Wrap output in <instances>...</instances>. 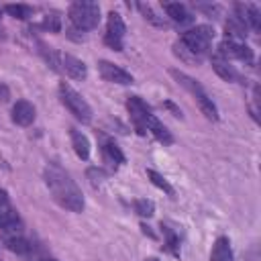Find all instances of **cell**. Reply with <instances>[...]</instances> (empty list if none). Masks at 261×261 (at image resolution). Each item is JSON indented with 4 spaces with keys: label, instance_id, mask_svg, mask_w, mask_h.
<instances>
[{
    "label": "cell",
    "instance_id": "obj_1",
    "mask_svg": "<svg viewBox=\"0 0 261 261\" xmlns=\"http://www.w3.org/2000/svg\"><path fill=\"white\" fill-rule=\"evenodd\" d=\"M43 177H45V186L51 192V198L61 208L69 212H82L86 208V200L80 186L71 179V175L61 165L47 163V167L43 169Z\"/></svg>",
    "mask_w": 261,
    "mask_h": 261
},
{
    "label": "cell",
    "instance_id": "obj_2",
    "mask_svg": "<svg viewBox=\"0 0 261 261\" xmlns=\"http://www.w3.org/2000/svg\"><path fill=\"white\" fill-rule=\"evenodd\" d=\"M169 73H171V77H173L181 88H186V90L194 96V100L198 102L202 114H204L208 120H214V122H216V120H218V108H216L214 100L206 94V90L202 88V84H200L198 80H194L192 75L179 71V69H169Z\"/></svg>",
    "mask_w": 261,
    "mask_h": 261
},
{
    "label": "cell",
    "instance_id": "obj_3",
    "mask_svg": "<svg viewBox=\"0 0 261 261\" xmlns=\"http://www.w3.org/2000/svg\"><path fill=\"white\" fill-rule=\"evenodd\" d=\"M67 16L75 31H92L100 24V6L90 0H77L69 6Z\"/></svg>",
    "mask_w": 261,
    "mask_h": 261
},
{
    "label": "cell",
    "instance_id": "obj_4",
    "mask_svg": "<svg viewBox=\"0 0 261 261\" xmlns=\"http://www.w3.org/2000/svg\"><path fill=\"white\" fill-rule=\"evenodd\" d=\"M212 39H214V29L210 24H196L194 29H188V31L181 33L179 43L190 53H194L196 57L202 59L204 55H208L210 45H212Z\"/></svg>",
    "mask_w": 261,
    "mask_h": 261
},
{
    "label": "cell",
    "instance_id": "obj_5",
    "mask_svg": "<svg viewBox=\"0 0 261 261\" xmlns=\"http://www.w3.org/2000/svg\"><path fill=\"white\" fill-rule=\"evenodd\" d=\"M59 100L61 104L84 124L92 122V106L84 100V96L80 92H75L67 82H61L59 84Z\"/></svg>",
    "mask_w": 261,
    "mask_h": 261
},
{
    "label": "cell",
    "instance_id": "obj_6",
    "mask_svg": "<svg viewBox=\"0 0 261 261\" xmlns=\"http://www.w3.org/2000/svg\"><path fill=\"white\" fill-rule=\"evenodd\" d=\"M0 230L6 234H20L22 232V220L16 212V208L10 202V196L4 188H0Z\"/></svg>",
    "mask_w": 261,
    "mask_h": 261
},
{
    "label": "cell",
    "instance_id": "obj_7",
    "mask_svg": "<svg viewBox=\"0 0 261 261\" xmlns=\"http://www.w3.org/2000/svg\"><path fill=\"white\" fill-rule=\"evenodd\" d=\"M124 35H126V24L122 20V16L118 12H108V20H106V33H104V43L114 49V51H122L124 49Z\"/></svg>",
    "mask_w": 261,
    "mask_h": 261
},
{
    "label": "cell",
    "instance_id": "obj_8",
    "mask_svg": "<svg viewBox=\"0 0 261 261\" xmlns=\"http://www.w3.org/2000/svg\"><path fill=\"white\" fill-rule=\"evenodd\" d=\"M218 55L222 59H237V61H243L245 65H253L255 63V55H253V49L247 45V43H241V41H232V39H222L220 45H218Z\"/></svg>",
    "mask_w": 261,
    "mask_h": 261
},
{
    "label": "cell",
    "instance_id": "obj_9",
    "mask_svg": "<svg viewBox=\"0 0 261 261\" xmlns=\"http://www.w3.org/2000/svg\"><path fill=\"white\" fill-rule=\"evenodd\" d=\"M126 110H128V114H130V120H133L135 128H137L141 135H145V133H147V130H145L147 120L153 116L151 106H149L141 96H128V98H126Z\"/></svg>",
    "mask_w": 261,
    "mask_h": 261
},
{
    "label": "cell",
    "instance_id": "obj_10",
    "mask_svg": "<svg viewBox=\"0 0 261 261\" xmlns=\"http://www.w3.org/2000/svg\"><path fill=\"white\" fill-rule=\"evenodd\" d=\"M98 71L102 75L104 82H110V84H120V86H130L135 82V77L122 69L120 65L112 63V61H106V59H100L98 61Z\"/></svg>",
    "mask_w": 261,
    "mask_h": 261
},
{
    "label": "cell",
    "instance_id": "obj_11",
    "mask_svg": "<svg viewBox=\"0 0 261 261\" xmlns=\"http://www.w3.org/2000/svg\"><path fill=\"white\" fill-rule=\"evenodd\" d=\"M212 69L224 80V82H230V84H247V80L243 77V73L234 67V65H230V61H226V59H222L220 55H212Z\"/></svg>",
    "mask_w": 261,
    "mask_h": 261
},
{
    "label": "cell",
    "instance_id": "obj_12",
    "mask_svg": "<svg viewBox=\"0 0 261 261\" xmlns=\"http://www.w3.org/2000/svg\"><path fill=\"white\" fill-rule=\"evenodd\" d=\"M234 12H237L234 16L239 20H243L247 29L261 31V10L255 4H249V2L243 4V2H239V4H234Z\"/></svg>",
    "mask_w": 261,
    "mask_h": 261
},
{
    "label": "cell",
    "instance_id": "obj_13",
    "mask_svg": "<svg viewBox=\"0 0 261 261\" xmlns=\"http://www.w3.org/2000/svg\"><path fill=\"white\" fill-rule=\"evenodd\" d=\"M59 65L61 69L71 77V80H86L88 77V67L82 59L69 55V53H61L59 55Z\"/></svg>",
    "mask_w": 261,
    "mask_h": 261
},
{
    "label": "cell",
    "instance_id": "obj_14",
    "mask_svg": "<svg viewBox=\"0 0 261 261\" xmlns=\"http://www.w3.org/2000/svg\"><path fill=\"white\" fill-rule=\"evenodd\" d=\"M35 116H37V110L29 100H16V104L12 106L10 118L18 126H31L35 122Z\"/></svg>",
    "mask_w": 261,
    "mask_h": 261
},
{
    "label": "cell",
    "instance_id": "obj_15",
    "mask_svg": "<svg viewBox=\"0 0 261 261\" xmlns=\"http://www.w3.org/2000/svg\"><path fill=\"white\" fill-rule=\"evenodd\" d=\"M161 6H163V10H165V14L171 22H175V24L194 22V14L186 4H181V2H163Z\"/></svg>",
    "mask_w": 261,
    "mask_h": 261
},
{
    "label": "cell",
    "instance_id": "obj_16",
    "mask_svg": "<svg viewBox=\"0 0 261 261\" xmlns=\"http://www.w3.org/2000/svg\"><path fill=\"white\" fill-rule=\"evenodd\" d=\"M145 130H147V133H151V135H153L159 143H163V145H171V143H173V135L169 133V128H167V126H165V124H163L155 114L147 120Z\"/></svg>",
    "mask_w": 261,
    "mask_h": 261
},
{
    "label": "cell",
    "instance_id": "obj_17",
    "mask_svg": "<svg viewBox=\"0 0 261 261\" xmlns=\"http://www.w3.org/2000/svg\"><path fill=\"white\" fill-rule=\"evenodd\" d=\"M210 261H234V255H232V247H230L228 237H218L214 241L212 251H210Z\"/></svg>",
    "mask_w": 261,
    "mask_h": 261
},
{
    "label": "cell",
    "instance_id": "obj_18",
    "mask_svg": "<svg viewBox=\"0 0 261 261\" xmlns=\"http://www.w3.org/2000/svg\"><path fill=\"white\" fill-rule=\"evenodd\" d=\"M69 139H71V147H73V151H75V155L80 157V159H90V141H88V137L82 133V130H77V128H69Z\"/></svg>",
    "mask_w": 261,
    "mask_h": 261
},
{
    "label": "cell",
    "instance_id": "obj_19",
    "mask_svg": "<svg viewBox=\"0 0 261 261\" xmlns=\"http://www.w3.org/2000/svg\"><path fill=\"white\" fill-rule=\"evenodd\" d=\"M102 155H104V161L106 163H110V165H114V167H118V165H122L126 159H124V155H122V151H120V147L114 143V141H110V139H106V141H102Z\"/></svg>",
    "mask_w": 261,
    "mask_h": 261
},
{
    "label": "cell",
    "instance_id": "obj_20",
    "mask_svg": "<svg viewBox=\"0 0 261 261\" xmlns=\"http://www.w3.org/2000/svg\"><path fill=\"white\" fill-rule=\"evenodd\" d=\"M4 245H6L8 251L18 253V255H29V253L35 249L33 243H31L29 239H24L22 234H6V237H4Z\"/></svg>",
    "mask_w": 261,
    "mask_h": 261
},
{
    "label": "cell",
    "instance_id": "obj_21",
    "mask_svg": "<svg viewBox=\"0 0 261 261\" xmlns=\"http://www.w3.org/2000/svg\"><path fill=\"white\" fill-rule=\"evenodd\" d=\"M224 31H226V39H232V41H245L247 37V27L243 20H239L237 16H228V20L224 22Z\"/></svg>",
    "mask_w": 261,
    "mask_h": 261
},
{
    "label": "cell",
    "instance_id": "obj_22",
    "mask_svg": "<svg viewBox=\"0 0 261 261\" xmlns=\"http://www.w3.org/2000/svg\"><path fill=\"white\" fill-rule=\"evenodd\" d=\"M4 10H6L10 16L18 18V20H29V18L33 16V12H35V10H33L31 6H27V4H6Z\"/></svg>",
    "mask_w": 261,
    "mask_h": 261
},
{
    "label": "cell",
    "instance_id": "obj_23",
    "mask_svg": "<svg viewBox=\"0 0 261 261\" xmlns=\"http://www.w3.org/2000/svg\"><path fill=\"white\" fill-rule=\"evenodd\" d=\"M137 8L141 10V14H143V18H145L147 22H151L153 27H159V29H161V27H167V22H165V18H163V16H157V14L153 12V8H151L149 4H143V2H139V4H137Z\"/></svg>",
    "mask_w": 261,
    "mask_h": 261
},
{
    "label": "cell",
    "instance_id": "obj_24",
    "mask_svg": "<svg viewBox=\"0 0 261 261\" xmlns=\"http://www.w3.org/2000/svg\"><path fill=\"white\" fill-rule=\"evenodd\" d=\"M133 208H135V212H137L139 216H143V218H149V216L155 214V202L149 200V198H137V200L133 202Z\"/></svg>",
    "mask_w": 261,
    "mask_h": 261
},
{
    "label": "cell",
    "instance_id": "obj_25",
    "mask_svg": "<svg viewBox=\"0 0 261 261\" xmlns=\"http://www.w3.org/2000/svg\"><path fill=\"white\" fill-rule=\"evenodd\" d=\"M161 228H163V237H165V249L173 257H179V239H177V234L165 224H161Z\"/></svg>",
    "mask_w": 261,
    "mask_h": 261
},
{
    "label": "cell",
    "instance_id": "obj_26",
    "mask_svg": "<svg viewBox=\"0 0 261 261\" xmlns=\"http://www.w3.org/2000/svg\"><path fill=\"white\" fill-rule=\"evenodd\" d=\"M147 177L151 179V184H153V186H157V188H159V190H163L165 194L173 196V188H171V184H169L161 173H157L155 169H147Z\"/></svg>",
    "mask_w": 261,
    "mask_h": 261
},
{
    "label": "cell",
    "instance_id": "obj_27",
    "mask_svg": "<svg viewBox=\"0 0 261 261\" xmlns=\"http://www.w3.org/2000/svg\"><path fill=\"white\" fill-rule=\"evenodd\" d=\"M41 27H43L45 31H49V33H59V31H61V16H59L57 12H47V14L43 16Z\"/></svg>",
    "mask_w": 261,
    "mask_h": 261
},
{
    "label": "cell",
    "instance_id": "obj_28",
    "mask_svg": "<svg viewBox=\"0 0 261 261\" xmlns=\"http://www.w3.org/2000/svg\"><path fill=\"white\" fill-rule=\"evenodd\" d=\"M173 53H175L181 61H186V63H200V61H202L200 57H196L194 53H190V51H188L179 41H175V43H173Z\"/></svg>",
    "mask_w": 261,
    "mask_h": 261
},
{
    "label": "cell",
    "instance_id": "obj_29",
    "mask_svg": "<svg viewBox=\"0 0 261 261\" xmlns=\"http://www.w3.org/2000/svg\"><path fill=\"white\" fill-rule=\"evenodd\" d=\"M86 175L90 177V181H92L94 186H96V184H100L102 179H106V171H104L102 167H88Z\"/></svg>",
    "mask_w": 261,
    "mask_h": 261
},
{
    "label": "cell",
    "instance_id": "obj_30",
    "mask_svg": "<svg viewBox=\"0 0 261 261\" xmlns=\"http://www.w3.org/2000/svg\"><path fill=\"white\" fill-rule=\"evenodd\" d=\"M198 10H204V12H208V14H218L220 12V6H208V4H200L198 6Z\"/></svg>",
    "mask_w": 261,
    "mask_h": 261
},
{
    "label": "cell",
    "instance_id": "obj_31",
    "mask_svg": "<svg viewBox=\"0 0 261 261\" xmlns=\"http://www.w3.org/2000/svg\"><path fill=\"white\" fill-rule=\"evenodd\" d=\"M165 108H169V110H171L175 116H179V118H181V110H179V108H177L173 102H165Z\"/></svg>",
    "mask_w": 261,
    "mask_h": 261
},
{
    "label": "cell",
    "instance_id": "obj_32",
    "mask_svg": "<svg viewBox=\"0 0 261 261\" xmlns=\"http://www.w3.org/2000/svg\"><path fill=\"white\" fill-rule=\"evenodd\" d=\"M0 100H2V102L8 100V88H6V86H0Z\"/></svg>",
    "mask_w": 261,
    "mask_h": 261
},
{
    "label": "cell",
    "instance_id": "obj_33",
    "mask_svg": "<svg viewBox=\"0 0 261 261\" xmlns=\"http://www.w3.org/2000/svg\"><path fill=\"white\" fill-rule=\"evenodd\" d=\"M145 261H159V259H155V257H149V259H145Z\"/></svg>",
    "mask_w": 261,
    "mask_h": 261
},
{
    "label": "cell",
    "instance_id": "obj_34",
    "mask_svg": "<svg viewBox=\"0 0 261 261\" xmlns=\"http://www.w3.org/2000/svg\"><path fill=\"white\" fill-rule=\"evenodd\" d=\"M39 261H57V259H39Z\"/></svg>",
    "mask_w": 261,
    "mask_h": 261
},
{
    "label": "cell",
    "instance_id": "obj_35",
    "mask_svg": "<svg viewBox=\"0 0 261 261\" xmlns=\"http://www.w3.org/2000/svg\"><path fill=\"white\" fill-rule=\"evenodd\" d=\"M2 10H4V8H2V6H0V18H2Z\"/></svg>",
    "mask_w": 261,
    "mask_h": 261
}]
</instances>
